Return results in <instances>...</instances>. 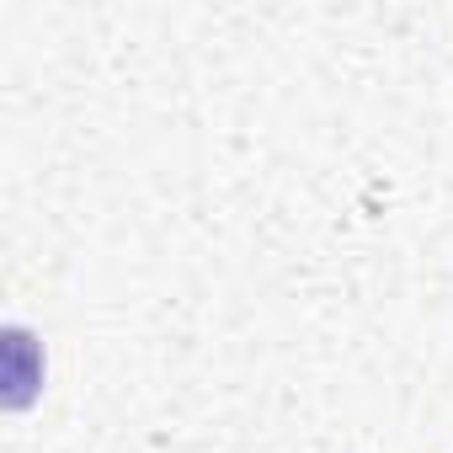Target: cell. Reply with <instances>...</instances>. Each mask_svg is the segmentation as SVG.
<instances>
[{"instance_id":"1","label":"cell","mask_w":453,"mask_h":453,"mask_svg":"<svg viewBox=\"0 0 453 453\" xmlns=\"http://www.w3.org/2000/svg\"><path fill=\"white\" fill-rule=\"evenodd\" d=\"M38 379H43V368L33 363V336L12 326V331H6V405L22 411V405L33 400Z\"/></svg>"}]
</instances>
